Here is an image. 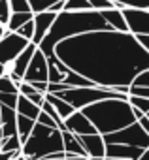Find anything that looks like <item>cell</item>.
Returning a JSON list of instances; mask_svg holds the SVG:
<instances>
[{
  "label": "cell",
  "instance_id": "1",
  "mask_svg": "<svg viewBox=\"0 0 149 160\" xmlns=\"http://www.w3.org/2000/svg\"><path fill=\"white\" fill-rule=\"evenodd\" d=\"M55 55L72 70L108 89L132 85L134 77L149 70V51L136 34L115 28L93 30L57 43Z\"/></svg>",
  "mask_w": 149,
  "mask_h": 160
},
{
  "label": "cell",
  "instance_id": "2",
  "mask_svg": "<svg viewBox=\"0 0 149 160\" xmlns=\"http://www.w3.org/2000/svg\"><path fill=\"white\" fill-rule=\"evenodd\" d=\"M106 28H111V27L104 19L102 12H98V10H87V12H66V10H62V12H59L51 30L47 32V36L42 40V43L38 47L47 57H53L57 43H60L62 40L83 34V32L106 30Z\"/></svg>",
  "mask_w": 149,
  "mask_h": 160
},
{
  "label": "cell",
  "instance_id": "3",
  "mask_svg": "<svg viewBox=\"0 0 149 160\" xmlns=\"http://www.w3.org/2000/svg\"><path fill=\"white\" fill-rule=\"evenodd\" d=\"M81 111L89 117L100 134L117 132L132 122H138L128 98H106L83 108Z\"/></svg>",
  "mask_w": 149,
  "mask_h": 160
},
{
  "label": "cell",
  "instance_id": "4",
  "mask_svg": "<svg viewBox=\"0 0 149 160\" xmlns=\"http://www.w3.org/2000/svg\"><path fill=\"white\" fill-rule=\"evenodd\" d=\"M57 151H64V139L60 128H51L36 121L32 134L28 136L27 143L23 145L21 152L27 160H40Z\"/></svg>",
  "mask_w": 149,
  "mask_h": 160
},
{
  "label": "cell",
  "instance_id": "5",
  "mask_svg": "<svg viewBox=\"0 0 149 160\" xmlns=\"http://www.w3.org/2000/svg\"><path fill=\"white\" fill-rule=\"evenodd\" d=\"M55 94V92H53ZM60 98H64L66 102H70L76 109H83L95 102L106 100V98H128V94L117 92L113 89L108 87H100V85H93V87H70L66 91L57 92Z\"/></svg>",
  "mask_w": 149,
  "mask_h": 160
},
{
  "label": "cell",
  "instance_id": "6",
  "mask_svg": "<svg viewBox=\"0 0 149 160\" xmlns=\"http://www.w3.org/2000/svg\"><path fill=\"white\" fill-rule=\"evenodd\" d=\"M104 139H106V143H126V145L149 149V134L141 128L140 122H132L117 132L104 134Z\"/></svg>",
  "mask_w": 149,
  "mask_h": 160
},
{
  "label": "cell",
  "instance_id": "7",
  "mask_svg": "<svg viewBox=\"0 0 149 160\" xmlns=\"http://www.w3.org/2000/svg\"><path fill=\"white\" fill-rule=\"evenodd\" d=\"M30 42H32V40L21 36L19 32L8 30L6 36L0 40V62L6 64V66H10V64L28 47Z\"/></svg>",
  "mask_w": 149,
  "mask_h": 160
},
{
  "label": "cell",
  "instance_id": "8",
  "mask_svg": "<svg viewBox=\"0 0 149 160\" xmlns=\"http://www.w3.org/2000/svg\"><path fill=\"white\" fill-rule=\"evenodd\" d=\"M23 81H28V83H34V81H49V58L47 55L38 47L28 68H27V73H25V79Z\"/></svg>",
  "mask_w": 149,
  "mask_h": 160
},
{
  "label": "cell",
  "instance_id": "9",
  "mask_svg": "<svg viewBox=\"0 0 149 160\" xmlns=\"http://www.w3.org/2000/svg\"><path fill=\"white\" fill-rule=\"evenodd\" d=\"M36 49H38V45L34 43V42H30L28 43V47L8 66V75L13 79V81L19 85L23 79H25V73H27V68H28V64H30V60H32V57H34V53H36Z\"/></svg>",
  "mask_w": 149,
  "mask_h": 160
},
{
  "label": "cell",
  "instance_id": "10",
  "mask_svg": "<svg viewBox=\"0 0 149 160\" xmlns=\"http://www.w3.org/2000/svg\"><path fill=\"white\" fill-rule=\"evenodd\" d=\"M126 23H128V30L132 34H149V10H140V8H121Z\"/></svg>",
  "mask_w": 149,
  "mask_h": 160
},
{
  "label": "cell",
  "instance_id": "11",
  "mask_svg": "<svg viewBox=\"0 0 149 160\" xmlns=\"http://www.w3.org/2000/svg\"><path fill=\"white\" fill-rule=\"evenodd\" d=\"M64 124H66V130H70V132H74V134H80V136L98 132L96 126L89 121V117H87L81 109H76L68 119H64Z\"/></svg>",
  "mask_w": 149,
  "mask_h": 160
},
{
  "label": "cell",
  "instance_id": "12",
  "mask_svg": "<svg viewBox=\"0 0 149 160\" xmlns=\"http://www.w3.org/2000/svg\"><path fill=\"white\" fill-rule=\"evenodd\" d=\"M57 15H59V12H53V10H45V12H38V13H34L36 32H34L32 42H34L36 45H40L42 40L47 36V32L51 30V27H53V23H55V19H57Z\"/></svg>",
  "mask_w": 149,
  "mask_h": 160
},
{
  "label": "cell",
  "instance_id": "13",
  "mask_svg": "<svg viewBox=\"0 0 149 160\" xmlns=\"http://www.w3.org/2000/svg\"><path fill=\"white\" fill-rule=\"evenodd\" d=\"M78 138L83 143V147L87 149V154L91 158H106V147H108V143L104 139V134H100V132L83 134V136L78 134Z\"/></svg>",
  "mask_w": 149,
  "mask_h": 160
},
{
  "label": "cell",
  "instance_id": "14",
  "mask_svg": "<svg viewBox=\"0 0 149 160\" xmlns=\"http://www.w3.org/2000/svg\"><path fill=\"white\" fill-rule=\"evenodd\" d=\"M145 151H147V149H141V147H136V145H126V143H108V147H106V156L138 160Z\"/></svg>",
  "mask_w": 149,
  "mask_h": 160
},
{
  "label": "cell",
  "instance_id": "15",
  "mask_svg": "<svg viewBox=\"0 0 149 160\" xmlns=\"http://www.w3.org/2000/svg\"><path fill=\"white\" fill-rule=\"evenodd\" d=\"M17 109L0 104V126L4 130V138H12L17 136Z\"/></svg>",
  "mask_w": 149,
  "mask_h": 160
},
{
  "label": "cell",
  "instance_id": "16",
  "mask_svg": "<svg viewBox=\"0 0 149 160\" xmlns=\"http://www.w3.org/2000/svg\"><path fill=\"white\" fill-rule=\"evenodd\" d=\"M102 15H104V19L110 23V27H111V28L121 30V32H130V30H128L126 17H125V13H123V10H121V8L104 10V12H102Z\"/></svg>",
  "mask_w": 149,
  "mask_h": 160
},
{
  "label": "cell",
  "instance_id": "17",
  "mask_svg": "<svg viewBox=\"0 0 149 160\" xmlns=\"http://www.w3.org/2000/svg\"><path fill=\"white\" fill-rule=\"evenodd\" d=\"M62 139H64V151L68 154H81V156H89L87 149L83 147V143L80 141L78 134H74L70 130H62Z\"/></svg>",
  "mask_w": 149,
  "mask_h": 160
},
{
  "label": "cell",
  "instance_id": "18",
  "mask_svg": "<svg viewBox=\"0 0 149 160\" xmlns=\"http://www.w3.org/2000/svg\"><path fill=\"white\" fill-rule=\"evenodd\" d=\"M17 113H21V115H27V117H30V119H38V115L42 113V106H38V104H34L28 96H25V94H19V102H17Z\"/></svg>",
  "mask_w": 149,
  "mask_h": 160
},
{
  "label": "cell",
  "instance_id": "19",
  "mask_svg": "<svg viewBox=\"0 0 149 160\" xmlns=\"http://www.w3.org/2000/svg\"><path fill=\"white\" fill-rule=\"evenodd\" d=\"M45 98H47V100H49V102H51V104L57 108V111H59V115H60L62 119H68V117H70L74 111H76V108H74L70 102H66L64 98H60L59 94L47 92V94H45Z\"/></svg>",
  "mask_w": 149,
  "mask_h": 160
},
{
  "label": "cell",
  "instance_id": "20",
  "mask_svg": "<svg viewBox=\"0 0 149 160\" xmlns=\"http://www.w3.org/2000/svg\"><path fill=\"white\" fill-rule=\"evenodd\" d=\"M34 126H36V119H30L27 115H21V113L17 115V132H19V138H21V143L23 145L27 143V139L32 134Z\"/></svg>",
  "mask_w": 149,
  "mask_h": 160
},
{
  "label": "cell",
  "instance_id": "21",
  "mask_svg": "<svg viewBox=\"0 0 149 160\" xmlns=\"http://www.w3.org/2000/svg\"><path fill=\"white\" fill-rule=\"evenodd\" d=\"M34 19V12H13L12 19L8 23V30H19L25 23Z\"/></svg>",
  "mask_w": 149,
  "mask_h": 160
},
{
  "label": "cell",
  "instance_id": "22",
  "mask_svg": "<svg viewBox=\"0 0 149 160\" xmlns=\"http://www.w3.org/2000/svg\"><path fill=\"white\" fill-rule=\"evenodd\" d=\"M64 10L66 12H87L93 10L89 0H64Z\"/></svg>",
  "mask_w": 149,
  "mask_h": 160
},
{
  "label": "cell",
  "instance_id": "23",
  "mask_svg": "<svg viewBox=\"0 0 149 160\" xmlns=\"http://www.w3.org/2000/svg\"><path fill=\"white\" fill-rule=\"evenodd\" d=\"M21 149H23V143H21L19 134L17 136H12V138H4L2 152H21Z\"/></svg>",
  "mask_w": 149,
  "mask_h": 160
},
{
  "label": "cell",
  "instance_id": "24",
  "mask_svg": "<svg viewBox=\"0 0 149 160\" xmlns=\"http://www.w3.org/2000/svg\"><path fill=\"white\" fill-rule=\"evenodd\" d=\"M117 8H140L149 10V0H113Z\"/></svg>",
  "mask_w": 149,
  "mask_h": 160
},
{
  "label": "cell",
  "instance_id": "25",
  "mask_svg": "<svg viewBox=\"0 0 149 160\" xmlns=\"http://www.w3.org/2000/svg\"><path fill=\"white\" fill-rule=\"evenodd\" d=\"M12 13H13V10H12L10 0H0V25L8 27V23L12 19Z\"/></svg>",
  "mask_w": 149,
  "mask_h": 160
},
{
  "label": "cell",
  "instance_id": "26",
  "mask_svg": "<svg viewBox=\"0 0 149 160\" xmlns=\"http://www.w3.org/2000/svg\"><path fill=\"white\" fill-rule=\"evenodd\" d=\"M0 92H17L19 94V85L6 73L0 77Z\"/></svg>",
  "mask_w": 149,
  "mask_h": 160
},
{
  "label": "cell",
  "instance_id": "27",
  "mask_svg": "<svg viewBox=\"0 0 149 160\" xmlns=\"http://www.w3.org/2000/svg\"><path fill=\"white\" fill-rule=\"evenodd\" d=\"M30 6H32V12L38 13V12H45V10H51L57 2H62V0H28Z\"/></svg>",
  "mask_w": 149,
  "mask_h": 160
},
{
  "label": "cell",
  "instance_id": "28",
  "mask_svg": "<svg viewBox=\"0 0 149 160\" xmlns=\"http://www.w3.org/2000/svg\"><path fill=\"white\" fill-rule=\"evenodd\" d=\"M128 102H130L134 108L141 109L143 113H147V111H149V98H143V96H132V94H128Z\"/></svg>",
  "mask_w": 149,
  "mask_h": 160
},
{
  "label": "cell",
  "instance_id": "29",
  "mask_svg": "<svg viewBox=\"0 0 149 160\" xmlns=\"http://www.w3.org/2000/svg\"><path fill=\"white\" fill-rule=\"evenodd\" d=\"M17 102H19L17 92H0V104L10 106V108H17Z\"/></svg>",
  "mask_w": 149,
  "mask_h": 160
},
{
  "label": "cell",
  "instance_id": "30",
  "mask_svg": "<svg viewBox=\"0 0 149 160\" xmlns=\"http://www.w3.org/2000/svg\"><path fill=\"white\" fill-rule=\"evenodd\" d=\"M93 10H98V12H104V10H111V8H117V4L113 0H89Z\"/></svg>",
  "mask_w": 149,
  "mask_h": 160
},
{
  "label": "cell",
  "instance_id": "31",
  "mask_svg": "<svg viewBox=\"0 0 149 160\" xmlns=\"http://www.w3.org/2000/svg\"><path fill=\"white\" fill-rule=\"evenodd\" d=\"M15 32H19L21 36H25V38H28V40H32L34 38V32H36V25H34V19L32 21H28V23H25L19 30H15Z\"/></svg>",
  "mask_w": 149,
  "mask_h": 160
},
{
  "label": "cell",
  "instance_id": "32",
  "mask_svg": "<svg viewBox=\"0 0 149 160\" xmlns=\"http://www.w3.org/2000/svg\"><path fill=\"white\" fill-rule=\"evenodd\" d=\"M13 12H32V6L28 0H10Z\"/></svg>",
  "mask_w": 149,
  "mask_h": 160
},
{
  "label": "cell",
  "instance_id": "33",
  "mask_svg": "<svg viewBox=\"0 0 149 160\" xmlns=\"http://www.w3.org/2000/svg\"><path fill=\"white\" fill-rule=\"evenodd\" d=\"M132 85H136V87H149V70L140 72V73L134 77Z\"/></svg>",
  "mask_w": 149,
  "mask_h": 160
},
{
  "label": "cell",
  "instance_id": "34",
  "mask_svg": "<svg viewBox=\"0 0 149 160\" xmlns=\"http://www.w3.org/2000/svg\"><path fill=\"white\" fill-rule=\"evenodd\" d=\"M38 122H42V124H45V126H51V128H59V122L49 115V113H45V111H42L40 115H38V119H36Z\"/></svg>",
  "mask_w": 149,
  "mask_h": 160
},
{
  "label": "cell",
  "instance_id": "35",
  "mask_svg": "<svg viewBox=\"0 0 149 160\" xmlns=\"http://www.w3.org/2000/svg\"><path fill=\"white\" fill-rule=\"evenodd\" d=\"M128 94H132V96H143V98H149V87H136V85H130Z\"/></svg>",
  "mask_w": 149,
  "mask_h": 160
},
{
  "label": "cell",
  "instance_id": "36",
  "mask_svg": "<svg viewBox=\"0 0 149 160\" xmlns=\"http://www.w3.org/2000/svg\"><path fill=\"white\" fill-rule=\"evenodd\" d=\"M136 38H138V42L143 45V49L149 51V34H136Z\"/></svg>",
  "mask_w": 149,
  "mask_h": 160
},
{
  "label": "cell",
  "instance_id": "37",
  "mask_svg": "<svg viewBox=\"0 0 149 160\" xmlns=\"http://www.w3.org/2000/svg\"><path fill=\"white\" fill-rule=\"evenodd\" d=\"M138 122H140V124H141V128L149 134V117H147V115H143L141 119H138Z\"/></svg>",
  "mask_w": 149,
  "mask_h": 160
},
{
  "label": "cell",
  "instance_id": "38",
  "mask_svg": "<svg viewBox=\"0 0 149 160\" xmlns=\"http://www.w3.org/2000/svg\"><path fill=\"white\" fill-rule=\"evenodd\" d=\"M66 160H93L91 156H81V154H68Z\"/></svg>",
  "mask_w": 149,
  "mask_h": 160
},
{
  "label": "cell",
  "instance_id": "39",
  "mask_svg": "<svg viewBox=\"0 0 149 160\" xmlns=\"http://www.w3.org/2000/svg\"><path fill=\"white\" fill-rule=\"evenodd\" d=\"M6 73H8V66L0 62V77H2V75H6Z\"/></svg>",
  "mask_w": 149,
  "mask_h": 160
},
{
  "label": "cell",
  "instance_id": "40",
  "mask_svg": "<svg viewBox=\"0 0 149 160\" xmlns=\"http://www.w3.org/2000/svg\"><path fill=\"white\" fill-rule=\"evenodd\" d=\"M6 32H8V27H4V25H0V40H2V38L6 36Z\"/></svg>",
  "mask_w": 149,
  "mask_h": 160
},
{
  "label": "cell",
  "instance_id": "41",
  "mask_svg": "<svg viewBox=\"0 0 149 160\" xmlns=\"http://www.w3.org/2000/svg\"><path fill=\"white\" fill-rule=\"evenodd\" d=\"M138 160H149V149H147V151H145V152H143V154L138 158Z\"/></svg>",
  "mask_w": 149,
  "mask_h": 160
},
{
  "label": "cell",
  "instance_id": "42",
  "mask_svg": "<svg viewBox=\"0 0 149 160\" xmlns=\"http://www.w3.org/2000/svg\"><path fill=\"white\" fill-rule=\"evenodd\" d=\"M104 160H130V158H113V156H106Z\"/></svg>",
  "mask_w": 149,
  "mask_h": 160
},
{
  "label": "cell",
  "instance_id": "43",
  "mask_svg": "<svg viewBox=\"0 0 149 160\" xmlns=\"http://www.w3.org/2000/svg\"><path fill=\"white\" fill-rule=\"evenodd\" d=\"M40 160H66V158H40Z\"/></svg>",
  "mask_w": 149,
  "mask_h": 160
},
{
  "label": "cell",
  "instance_id": "44",
  "mask_svg": "<svg viewBox=\"0 0 149 160\" xmlns=\"http://www.w3.org/2000/svg\"><path fill=\"white\" fill-rule=\"evenodd\" d=\"M145 115H147V117H149V111H147V113H145Z\"/></svg>",
  "mask_w": 149,
  "mask_h": 160
}]
</instances>
